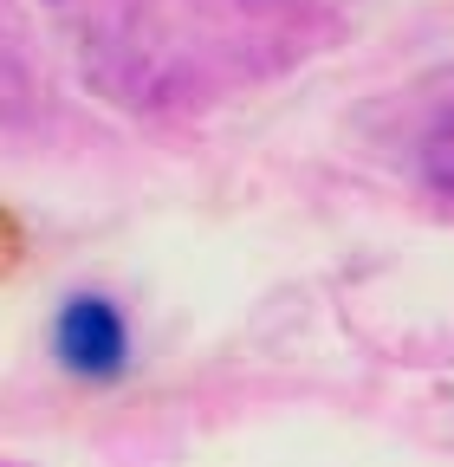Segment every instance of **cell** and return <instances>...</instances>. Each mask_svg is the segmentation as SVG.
<instances>
[{"mask_svg":"<svg viewBox=\"0 0 454 467\" xmlns=\"http://www.w3.org/2000/svg\"><path fill=\"white\" fill-rule=\"evenodd\" d=\"M422 175H428L441 195H454V117H441V124L428 130V143H422Z\"/></svg>","mask_w":454,"mask_h":467,"instance_id":"2","label":"cell"},{"mask_svg":"<svg viewBox=\"0 0 454 467\" xmlns=\"http://www.w3.org/2000/svg\"><path fill=\"white\" fill-rule=\"evenodd\" d=\"M52 358L85 383H110L130 370V325L104 292H72L52 318Z\"/></svg>","mask_w":454,"mask_h":467,"instance_id":"1","label":"cell"}]
</instances>
